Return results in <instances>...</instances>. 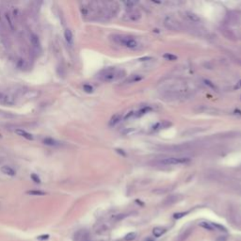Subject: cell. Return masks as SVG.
I'll list each match as a JSON object with an SVG mask.
<instances>
[{"mask_svg": "<svg viewBox=\"0 0 241 241\" xmlns=\"http://www.w3.org/2000/svg\"><path fill=\"white\" fill-rule=\"evenodd\" d=\"M43 142L44 143L45 145H48V146H57L58 145V142L56 141V139H54L52 138H45Z\"/></svg>", "mask_w": 241, "mask_h": 241, "instance_id": "9a60e30c", "label": "cell"}, {"mask_svg": "<svg viewBox=\"0 0 241 241\" xmlns=\"http://www.w3.org/2000/svg\"><path fill=\"white\" fill-rule=\"evenodd\" d=\"M28 195H33V196H43L45 195V192L41 191V190H29L27 192Z\"/></svg>", "mask_w": 241, "mask_h": 241, "instance_id": "e0dca14e", "label": "cell"}, {"mask_svg": "<svg viewBox=\"0 0 241 241\" xmlns=\"http://www.w3.org/2000/svg\"><path fill=\"white\" fill-rule=\"evenodd\" d=\"M31 179L35 182V183L37 184H40L41 183V179H40V177L38 176L37 174H35V173H32L31 174Z\"/></svg>", "mask_w": 241, "mask_h": 241, "instance_id": "7402d4cb", "label": "cell"}, {"mask_svg": "<svg viewBox=\"0 0 241 241\" xmlns=\"http://www.w3.org/2000/svg\"><path fill=\"white\" fill-rule=\"evenodd\" d=\"M204 82H205V84L206 85H208L209 87H211V88H213V89H216V87H215V85H213L212 83H211L210 81H208V80H204Z\"/></svg>", "mask_w": 241, "mask_h": 241, "instance_id": "484cf974", "label": "cell"}, {"mask_svg": "<svg viewBox=\"0 0 241 241\" xmlns=\"http://www.w3.org/2000/svg\"><path fill=\"white\" fill-rule=\"evenodd\" d=\"M185 17L189 21V22L191 23H200L201 22V18L199 17V15H197L196 13H194V12H191V11H187L185 12Z\"/></svg>", "mask_w": 241, "mask_h": 241, "instance_id": "52a82bcc", "label": "cell"}, {"mask_svg": "<svg viewBox=\"0 0 241 241\" xmlns=\"http://www.w3.org/2000/svg\"><path fill=\"white\" fill-rule=\"evenodd\" d=\"M136 237H137V234H136V233H129V234H127V235H125L124 239L126 241H131V240H134Z\"/></svg>", "mask_w": 241, "mask_h": 241, "instance_id": "d6986e66", "label": "cell"}, {"mask_svg": "<svg viewBox=\"0 0 241 241\" xmlns=\"http://www.w3.org/2000/svg\"><path fill=\"white\" fill-rule=\"evenodd\" d=\"M237 84H238V87H239V88H241V80H240V81H239Z\"/></svg>", "mask_w": 241, "mask_h": 241, "instance_id": "f1b7e54d", "label": "cell"}, {"mask_svg": "<svg viewBox=\"0 0 241 241\" xmlns=\"http://www.w3.org/2000/svg\"><path fill=\"white\" fill-rule=\"evenodd\" d=\"M6 18H7L8 21H9V24H10L11 27L13 28V27H12V24H11V18H10V15H9V14H6Z\"/></svg>", "mask_w": 241, "mask_h": 241, "instance_id": "4316f807", "label": "cell"}, {"mask_svg": "<svg viewBox=\"0 0 241 241\" xmlns=\"http://www.w3.org/2000/svg\"><path fill=\"white\" fill-rule=\"evenodd\" d=\"M171 125V124L170 122H168V121H162V122H157V124H155L152 128H153L154 131H158V130H161V129H165V128L170 127Z\"/></svg>", "mask_w": 241, "mask_h": 241, "instance_id": "8992f818", "label": "cell"}, {"mask_svg": "<svg viewBox=\"0 0 241 241\" xmlns=\"http://www.w3.org/2000/svg\"><path fill=\"white\" fill-rule=\"evenodd\" d=\"M0 138H1V134H0Z\"/></svg>", "mask_w": 241, "mask_h": 241, "instance_id": "f546056e", "label": "cell"}, {"mask_svg": "<svg viewBox=\"0 0 241 241\" xmlns=\"http://www.w3.org/2000/svg\"><path fill=\"white\" fill-rule=\"evenodd\" d=\"M110 38L115 44L124 46V47H127L129 49H138L139 47V45H141L138 41L136 39H134L133 37L122 36V35H112Z\"/></svg>", "mask_w": 241, "mask_h": 241, "instance_id": "7a4b0ae2", "label": "cell"}, {"mask_svg": "<svg viewBox=\"0 0 241 241\" xmlns=\"http://www.w3.org/2000/svg\"><path fill=\"white\" fill-rule=\"evenodd\" d=\"M15 133L18 135L20 137H23L24 138L26 139H28V141H33V136L31 134H29L28 132H27L26 130H23V129H16L15 130Z\"/></svg>", "mask_w": 241, "mask_h": 241, "instance_id": "9c48e42d", "label": "cell"}, {"mask_svg": "<svg viewBox=\"0 0 241 241\" xmlns=\"http://www.w3.org/2000/svg\"><path fill=\"white\" fill-rule=\"evenodd\" d=\"M136 132H137V129H136V128L130 127V128H126V129H124L122 133V135H126V136H129V135L135 134Z\"/></svg>", "mask_w": 241, "mask_h": 241, "instance_id": "ac0fdd59", "label": "cell"}, {"mask_svg": "<svg viewBox=\"0 0 241 241\" xmlns=\"http://www.w3.org/2000/svg\"><path fill=\"white\" fill-rule=\"evenodd\" d=\"M152 110V108L150 107H144L141 108L139 110H138L137 112H135V117H141L143 115H145L146 113L150 112Z\"/></svg>", "mask_w": 241, "mask_h": 241, "instance_id": "5bb4252c", "label": "cell"}, {"mask_svg": "<svg viewBox=\"0 0 241 241\" xmlns=\"http://www.w3.org/2000/svg\"><path fill=\"white\" fill-rule=\"evenodd\" d=\"M0 171H1L4 174H7V175H9V176H15L16 175V171L12 169L11 167L10 166H3L0 168Z\"/></svg>", "mask_w": 241, "mask_h": 241, "instance_id": "30bf717a", "label": "cell"}, {"mask_svg": "<svg viewBox=\"0 0 241 241\" xmlns=\"http://www.w3.org/2000/svg\"><path fill=\"white\" fill-rule=\"evenodd\" d=\"M124 4H125V6L128 8V9H131V8L134 7V5L136 4V2H133V1H126V2H124Z\"/></svg>", "mask_w": 241, "mask_h": 241, "instance_id": "cb8c5ba5", "label": "cell"}, {"mask_svg": "<svg viewBox=\"0 0 241 241\" xmlns=\"http://www.w3.org/2000/svg\"><path fill=\"white\" fill-rule=\"evenodd\" d=\"M125 75V71L116 69V68H108L104 70L100 74L99 78L104 82H113L116 80L122 78Z\"/></svg>", "mask_w": 241, "mask_h": 241, "instance_id": "6da1fadb", "label": "cell"}, {"mask_svg": "<svg viewBox=\"0 0 241 241\" xmlns=\"http://www.w3.org/2000/svg\"><path fill=\"white\" fill-rule=\"evenodd\" d=\"M148 241H153V240H148Z\"/></svg>", "mask_w": 241, "mask_h": 241, "instance_id": "4dcf8cb0", "label": "cell"}, {"mask_svg": "<svg viewBox=\"0 0 241 241\" xmlns=\"http://www.w3.org/2000/svg\"><path fill=\"white\" fill-rule=\"evenodd\" d=\"M190 162V158L188 157H166L159 159L157 163L162 166H176V165H187Z\"/></svg>", "mask_w": 241, "mask_h": 241, "instance_id": "3957f363", "label": "cell"}, {"mask_svg": "<svg viewBox=\"0 0 241 241\" xmlns=\"http://www.w3.org/2000/svg\"><path fill=\"white\" fill-rule=\"evenodd\" d=\"M30 41H31L32 45L35 46V47H39L40 46V41H39V38H38L37 35L32 34L30 37Z\"/></svg>", "mask_w": 241, "mask_h": 241, "instance_id": "2e32d148", "label": "cell"}, {"mask_svg": "<svg viewBox=\"0 0 241 241\" xmlns=\"http://www.w3.org/2000/svg\"><path fill=\"white\" fill-rule=\"evenodd\" d=\"M164 58H166V60H177V57L176 56H174V55H171V54H170V53H167V54H165L164 55Z\"/></svg>", "mask_w": 241, "mask_h": 241, "instance_id": "ffe728a7", "label": "cell"}, {"mask_svg": "<svg viewBox=\"0 0 241 241\" xmlns=\"http://www.w3.org/2000/svg\"><path fill=\"white\" fill-rule=\"evenodd\" d=\"M143 78L142 75H139V74H132L130 75L129 77H127L125 79L124 83L125 84H133V83H137L138 81H141V80Z\"/></svg>", "mask_w": 241, "mask_h": 241, "instance_id": "ba28073f", "label": "cell"}, {"mask_svg": "<svg viewBox=\"0 0 241 241\" xmlns=\"http://www.w3.org/2000/svg\"><path fill=\"white\" fill-rule=\"evenodd\" d=\"M135 112L136 111H134V110H131V111H129V112H127L125 114V115L124 116V120H129V119H131V118H133V117H135Z\"/></svg>", "mask_w": 241, "mask_h": 241, "instance_id": "44dd1931", "label": "cell"}, {"mask_svg": "<svg viewBox=\"0 0 241 241\" xmlns=\"http://www.w3.org/2000/svg\"><path fill=\"white\" fill-rule=\"evenodd\" d=\"M141 15L138 11H128L127 13L124 16V20L128 21V22H136V21H138L141 19Z\"/></svg>", "mask_w": 241, "mask_h": 241, "instance_id": "5b68a950", "label": "cell"}, {"mask_svg": "<svg viewBox=\"0 0 241 241\" xmlns=\"http://www.w3.org/2000/svg\"><path fill=\"white\" fill-rule=\"evenodd\" d=\"M122 119V114L121 113H116L110 118L109 120V125L110 126H115L117 124H119Z\"/></svg>", "mask_w": 241, "mask_h": 241, "instance_id": "8fae6325", "label": "cell"}, {"mask_svg": "<svg viewBox=\"0 0 241 241\" xmlns=\"http://www.w3.org/2000/svg\"><path fill=\"white\" fill-rule=\"evenodd\" d=\"M185 214L187 213H178V214H174V218L175 219H180V218H182L183 217V216H185Z\"/></svg>", "mask_w": 241, "mask_h": 241, "instance_id": "d4e9b609", "label": "cell"}, {"mask_svg": "<svg viewBox=\"0 0 241 241\" xmlns=\"http://www.w3.org/2000/svg\"><path fill=\"white\" fill-rule=\"evenodd\" d=\"M165 233H166V229H165L164 227H160V226L155 227L153 230V234L155 237H159V236H161Z\"/></svg>", "mask_w": 241, "mask_h": 241, "instance_id": "4fadbf2b", "label": "cell"}, {"mask_svg": "<svg viewBox=\"0 0 241 241\" xmlns=\"http://www.w3.org/2000/svg\"><path fill=\"white\" fill-rule=\"evenodd\" d=\"M49 238V235H41L38 237V239H48Z\"/></svg>", "mask_w": 241, "mask_h": 241, "instance_id": "83f0119b", "label": "cell"}, {"mask_svg": "<svg viewBox=\"0 0 241 241\" xmlns=\"http://www.w3.org/2000/svg\"><path fill=\"white\" fill-rule=\"evenodd\" d=\"M64 38H65L66 41L69 44H73L74 37H73V33H72L71 29H69V28L65 29V31H64Z\"/></svg>", "mask_w": 241, "mask_h": 241, "instance_id": "7c38bea8", "label": "cell"}, {"mask_svg": "<svg viewBox=\"0 0 241 241\" xmlns=\"http://www.w3.org/2000/svg\"><path fill=\"white\" fill-rule=\"evenodd\" d=\"M83 89L86 92H92V91H93L92 87L91 85H88V84H85V85L83 86Z\"/></svg>", "mask_w": 241, "mask_h": 241, "instance_id": "603a6c76", "label": "cell"}, {"mask_svg": "<svg viewBox=\"0 0 241 241\" xmlns=\"http://www.w3.org/2000/svg\"><path fill=\"white\" fill-rule=\"evenodd\" d=\"M164 26L166 27L168 29H170V30H173V31L181 30L182 29L181 24L173 17H171V16H167V17L164 19Z\"/></svg>", "mask_w": 241, "mask_h": 241, "instance_id": "277c9868", "label": "cell"}]
</instances>
